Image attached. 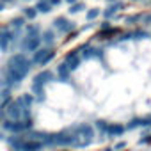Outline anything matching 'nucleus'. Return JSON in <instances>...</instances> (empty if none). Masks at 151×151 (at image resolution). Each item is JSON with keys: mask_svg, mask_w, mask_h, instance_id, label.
Wrapping results in <instances>:
<instances>
[{"mask_svg": "<svg viewBox=\"0 0 151 151\" xmlns=\"http://www.w3.org/2000/svg\"><path fill=\"white\" fill-rule=\"evenodd\" d=\"M32 68V62L30 59L25 55V53H14L9 57L7 60V66H6V82L7 86H14V84H20Z\"/></svg>", "mask_w": 151, "mask_h": 151, "instance_id": "1", "label": "nucleus"}, {"mask_svg": "<svg viewBox=\"0 0 151 151\" xmlns=\"http://www.w3.org/2000/svg\"><path fill=\"white\" fill-rule=\"evenodd\" d=\"M27 34L22 37L20 41V48L22 52H36L41 46V32L37 25H27L25 27Z\"/></svg>", "mask_w": 151, "mask_h": 151, "instance_id": "2", "label": "nucleus"}, {"mask_svg": "<svg viewBox=\"0 0 151 151\" xmlns=\"http://www.w3.org/2000/svg\"><path fill=\"white\" fill-rule=\"evenodd\" d=\"M2 128L9 133H25L34 128V121H32V117H29V119H7L6 117L2 123Z\"/></svg>", "mask_w": 151, "mask_h": 151, "instance_id": "3", "label": "nucleus"}, {"mask_svg": "<svg viewBox=\"0 0 151 151\" xmlns=\"http://www.w3.org/2000/svg\"><path fill=\"white\" fill-rule=\"evenodd\" d=\"M53 27H55L59 32H62V34H69V32H73L75 29H77L75 22H71V20H68V18H64V16L55 18V20H53Z\"/></svg>", "mask_w": 151, "mask_h": 151, "instance_id": "4", "label": "nucleus"}, {"mask_svg": "<svg viewBox=\"0 0 151 151\" xmlns=\"http://www.w3.org/2000/svg\"><path fill=\"white\" fill-rule=\"evenodd\" d=\"M6 142H7V146L13 151H22V146L25 142V137L22 133H11V137H6Z\"/></svg>", "mask_w": 151, "mask_h": 151, "instance_id": "5", "label": "nucleus"}, {"mask_svg": "<svg viewBox=\"0 0 151 151\" xmlns=\"http://www.w3.org/2000/svg\"><path fill=\"white\" fill-rule=\"evenodd\" d=\"M53 78H55V75H53L52 71L43 69V71H39L36 77H34V82H32V84H36V86H46V84L52 82Z\"/></svg>", "mask_w": 151, "mask_h": 151, "instance_id": "6", "label": "nucleus"}, {"mask_svg": "<svg viewBox=\"0 0 151 151\" xmlns=\"http://www.w3.org/2000/svg\"><path fill=\"white\" fill-rule=\"evenodd\" d=\"M45 146L41 140H34V139H27L25 137V142L22 146V151H41Z\"/></svg>", "mask_w": 151, "mask_h": 151, "instance_id": "7", "label": "nucleus"}, {"mask_svg": "<svg viewBox=\"0 0 151 151\" xmlns=\"http://www.w3.org/2000/svg\"><path fill=\"white\" fill-rule=\"evenodd\" d=\"M48 52H50V48H46V46H43V48H41V46H39V48L32 53L30 62H32V64H36V66H39V64L43 62V59L46 57V53H48Z\"/></svg>", "mask_w": 151, "mask_h": 151, "instance_id": "8", "label": "nucleus"}, {"mask_svg": "<svg viewBox=\"0 0 151 151\" xmlns=\"http://www.w3.org/2000/svg\"><path fill=\"white\" fill-rule=\"evenodd\" d=\"M69 75H71V71H69V68H68V64L66 62H62V64H59L57 66V78L59 80H69Z\"/></svg>", "mask_w": 151, "mask_h": 151, "instance_id": "9", "label": "nucleus"}, {"mask_svg": "<svg viewBox=\"0 0 151 151\" xmlns=\"http://www.w3.org/2000/svg\"><path fill=\"white\" fill-rule=\"evenodd\" d=\"M41 43H45V45H53L55 43V32L53 30H45V32H41Z\"/></svg>", "mask_w": 151, "mask_h": 151, "instance_id": "10", "label": "nucleus"}, {"mask_svg": "<svg viewBox=\"0 0 151 151\" xmlns=\"http://www.w3.org/2000/svg\"><path fill=\"white\" fill-rule=\"evenodd\" d=\"M34 7H36L37 13H50L52 11V4L48 2V0H37Z\"/></svg>", "mask_w": 151, "mask_h": 151, "instance_id": "11", "label": "nucleus"}, {"mask_svg": "<svg viewBox=\"0 0 151 151\" xmlns=\"http://www.w3.org/2000/svg\"><path fill=\"white\" fill-rule=\"evenodd\" d=\"M124 132V126H121V124H109L107 126V133L114 139V137H117V135H121Z\"/></svg>", "mask_w": 151, "mask_h": 151, "instance_id": "12", "label": "nucleus"}, {"mask_svg": "<svg viewBox=\"0 0 151 151\" xmlns=\"http://www.w3.org/2000/svg\"><path fill=\"white\" fill-rule=\"evenodd\" d=\"M37 14H39V13L36 11V7H25V9H23V18H25V20H36Z\"/></svg>", "mask_w": 151, "mask_h": 151, "instance_id": "13", "label": "nucleus"}, {"mask_svg": "<svg viewBox=\"0 0 151 151\" xmlns=\"http://www.w3.org/2000/svg\"><path fill=\"white\" fill-rule=\"evenodd\" d=\"M25 18L23 16H18V18H13L11 20V25H13V29H22V27H25Z\"/></svg>", "mask_w": 151, "mask_h": 151, "instance_id": "14", "label": "nucleus"}, {"mask_svg": "<svg viewBox=\"0 0 151 151\" xmlns=\"http://www.w3.org/2000/svg\"><path fill=\"white\" fill-rule=\"evenodd\" d=\"M84 7H86V4H84V2H75V4H71V6H69V13H71V14L80 13Z\"/></svg>", "mask_w": 151, "mask_h": 151, "instance_id": "15", "label": "nucleus"}, {"mask_svg": "<svg viewBox=\"0 0 151 151\" xmlns=\"http://www.w3.org/2000/svg\"><path fill=\"white\" fill-rule=\"evenodd\" d=\"M117 7H121V4H112V6L109 7V11H103V16H105V18H110V16L117 11Z\"/></svg>", "mask_w": 151, "mask_h": 151, "instance_id": "16", "label": "nucleus"}, {"mask_svg": "<svg viewBox=\"0 0 151 151\" xmlns=\"http://www.w3.org/2000/svg\"><path fill=\"white\" fill-rule=\"evenodd\" d=\"M86 16H87V20L91 22V20H94V18H98V16H100V9H98V7H93L91 11H87V14H86Z\"/></svg>", "mask_w": 151, "mask_h": 151, "instance_id": "17", "label": "nucleus"}, {"mask_svg": "<svg viewBox=\"0 0 151 151\" xmlns=\"http://www.w3.org/2000/svg\"><path fill=\"white\" fill-rule=\"evenodd\" d=\"M53 57H55V50H52V48H50V52L46 53V57L43 59V62H41L39 66H46V64H48V62H50V60H52Z\"/></svg>", "mask_w": 151, "mask_h": 151, "instance_id": "18", "label": "nucleus"}, {"mask_svg": "<svg viewBox=\"0 0 151 151\" xmlns=\"http://www.w3.org/2000/svg\"><path fill=\"white\" fill-rule=\"evenodd\" d=\"M107 126H109V124H107L105 121H96V128H98V130H101V132H107Z\"/></svg>", "mask_w": 151, "mask_h": 151, "instance_id": "19", "label": "nucleus"}, {"mask_svg": "<svg viewBox=\"0 0 151 151\" xmlns=\"http://www.w3.org/2000/svg\"><path fill=\"white\" fill-rule=\"evenodd\" d=\"M48 2L52 4V7H55V6H59V4L62 2V0H48Z\"/></svg>", "mask_w": 151, "mask_h": 151, "instance_id": "20", "label": "nucleus"}, {"mask_svg": "<svg viewBox=\"0 0 151 151\" xmlns=\"http://www.w3.org/2000/svg\"><path fill=\"white\" fill-rule=\"evenodd\" d=\"M124 146H126V142H119V144H116V146H114V149H123Z\"/></svg>", "mask_w": 151, "mask_h": 151, "instance_id": "21", "label": "nucleus"}, {"mask_svg": "<svg viewBox=\"0 0 151 151\" xmlns=\"http://www.w3.org/2000/svg\"><path fill=\"white\" fill-rule=\"evenodd\" d=\"M64 2H68V4L71 6V4H75V2H78V0H64Z\"/></svg>", "mask_w": 151, "mask_h": 151, "instance_id": "22", "label": "nucleus"}, {"mask_svg": "<svg viewBox=\"0 0 151 151\" xmlns=\"http://www.w3.org/2000/svg\"><path fill=\"white\" fill-rule=\"evenodd\" d=\"M4 7H6V4H4V2H0V11H4Z\"/></svg>", "mask_w": 151, "mask_h": 151, "instance_id": "23", "label": "nucleus"}, {"mask_svg": "<svg viewBox=\"0 0 151 151\" xmlns=\"http://www.w3.org/2000/svg\"><path fill=\"white\" fill-rule=\"evenodd\" d=\"M103 151H114V147H107V149H103Z\"/></svg>", "mask_w": 151, "mask_h": 151, "instance_id": "24", "label": "nucleus"}, {"mask_svg": "<svg viewBox=\"0 0 151 151\" xmlns=\"http://www.w3.org/2000/svg\"><path fill=\"white\" fill-rule=\"evenodd\" d=\"M109 2H114V0H109Z\"/></svg>", "mask_w": 151, "mask_h": 151, "instance_id": "25", "label": "nucleus"}, {"mask_svg": "<svg viewBox=\"0 0 151 151\" xmlns=\"http://www.w3.org/2000/svg\"><path fill=\"white\" fill-rule=\"evenodd\" d=\"M0 101H2V96H0Z\"/></svg>", "mask_w": 151, "mask_h": 151, "instance_id": "26", "label": "nucleus"}]
</instances>
